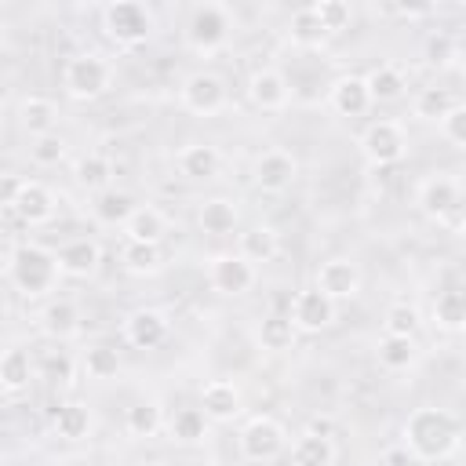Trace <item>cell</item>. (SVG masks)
<instances>
[{"instance_id": "obj_39", "label": "cell", "mask_w": 466, "mask_h": 466, "mask_svg": "<svg viewBox=\"0 0 466 466\" xmlns=\"http://www.w3.org/2000/svg\"><path fill=\"white\" fill-rule=\"evenodd\" d=\"M382 328L386 335H400V339H415V331L422 328V313L411 306V302H393L386 306V317H382Z\"/></svg>"}, {"instance_id": "obj_29", "label": "cell", "mask_w": 466, "mask_h": 466, "mask_svg": "<svg viewBox=\"0 0 466 466\" xmlns=\"http://www.w3.org/2000/svg\"><path fill=\"white\" fill-rule=\"evenodd\" d=\"M51 430H55L62 441H80V437H87V430H91V411H87V404H76V400L58 404V408L51 411Z\"/></svg>"}, {"instance_id": "obj_12", "label": "cell", "mask_w": 466, "mask_h": 466, "mask_svg": "<svg viewBox=\"0 0 466 466\" xmlns=\"http://www.w3.org/2000/svg\"><path fill=\"white\" fill-rule=\"evenodd\" d=\"M211 288L222 295H244L255 288V266L237 251V255H218L211 262Z\"/></svg>"}, {"instance_id": "obj_50", "label": "cell", "mask_w": 466, "mask_h": 466, "mask_svg": "<svg viewBox=\"0 0 466 466\" xmlns=\"http://www.w3.org/2000/svg\"><path fill=\"white\" fill-rule=\"evenodd\" d=\"M459 233H462V237H466V215H462V222H459Z\"/></svg>"}, {"instance_id": "obj_8", "label": "cell", "mask_w": 466, "mask_h": 466, "mask_svg": "<svg viewBox=\"0 0 466 466\" xmlns=\"http://www.w3.org/2000/svg\"><path fill=\"white\" fill-rule=\"evenodd\" d=\"M226 98H229V91H226V80L218 73L197 69L182 84V106L189 113H197V116H215L226 106Z\"/></svg>"}, {"instance_id": "obj_19", "label": "cell", "mask_w": 466, "mask_h": 466, "mask_svg": "<svg viewBox=\"0 0 466 466\" xmlns=\"http://www.w3.org/2000/svg\"><path fill=\"white\" fill-rule=\"evenodd\" d=\"M200 408H204V415L211 422H229V419L240 415V390L233 382H226V379H215V382L204 386Z\"/></svg>"}, {"instance_id": "obj_27", "label": "cell", "mask_w": 466, "mask_h": 466, "mask_svg": "<svg viewBox=\"0 0 466 466\" xmlns=\"http://www.w3.org/2000/svg\"><path fill=\"white\" fill-rule=\"evenodd\" d=\"M73 178H76L80 189L102 193V189H109V182H113V164H109V157H102V153H84V157L73 164Z\"/></svg>"}, {"instance_id": "obj_37", "label": "cell", "mask_w": 466, "mask_h": 466, "mask_svg": "<svg viewBox=\"0 0 466 466\" xmlns=\"http://www.w3.org/2000/svg\"><path fill=\"white\" fill-rule=\"evenodd\" d=\"M295 320H291V313L284 317V313H269V317H262V324H258V342H262V350H273V353H280V350H288L291 342H295Z\"/></svg>"}, {"instance_id": "obj_15", "label": "cell", "mask_w": 466, "mask_h": 466, "mask_svg": "<svg viewBox=\"0 0 466 466\" xmlns=\"http://www.w3.org/2000/svg\"><path fill=\"white\" fill-rule=\"evenodd\" d=\"M4 211L15 215V218L25 222V226H40V222H47V218L55 215V193H51L44 182H29V178H25L18 200H15L11 208H4Z\"/></svg>"}, {"instance_id": "obj_4", "label": "cell", "mask_w": 466, "mask_h": 466, "mask_svg": "<svg viewBox=\"0 0 466 466\" xmlns=\"http://www.w3.org/2000/svg\"><path fill=\"white\" fill-rule=\"evenodd\" d=\"M102 25H106L109 40H116L120 47H135V44H146L149 40L153 15L138 0H116V4H109L102 11Z\"/></svg>"}, {"instance_id": "obj_3", "label": "cell", "mask_w": 466, "mask_h": 466, "mask_svg": "<svg viewBox=\"0 0 466 466\" xmlns=\"http://www.w3.org/2000/svg\"><path fill=\"white\" fill-rule=\"evenodd\" d=\"M62 84H66V95H69V98H80V102L98 98V95H106L109 84H113V66H109L102 55H95V51L73 55V58L66 62V69H62Z\"/></svg>"}, {"instance_id": "obj_1", "label": "cell", "mask_w": 466, "mask_h": 466, "mask_svg": "<svg viewBox=\"0 0 466 466\" xmlns=\"http://www.w3.org/2000/svg\"><path fill=\"white\" fill-rule=\"evenodd\" d=\"M404 441H408V448H411L419 459L433 462V459H444V455L455 448V441H459V422H455V415L444 411V408H415V411L408 415V422H404Z\"/></svg>"}, {"instance_id": "obj_26", "label": "cell", "mask_w": 466, "mask_h": 466, "mask_svg": "<svg viewBox=\"0 0 466 466\" xmlns=\"http://www.w3.org/2000/svg\"><path fill=\"white\" fill-rule=\"evenodd\" d=\"M164 233H167V218L157 208H149V204H138L135 215L124 226V237L127 240H138V244H160Z\"/></svg>"}, {"instance_id": "obj_35", "label": "cell", "mask_w": 466, "mask_h": 466, "mask_svg": "<svg viewBox=\"0 0 466 466\" xmlns=\"http://www.w3.org/2000/svg\"><path fill=\"white\" fill-rule=\"evenodd\" d=\"M167 433L178 441V444H200L208 437V415L204 408H178L167 422Z\"/></svg>"}, {"instance_id": "obj_9", "label": "cell", "mask_w": 466, "mask_h": 466, "mask_svg": "<svg viewBox=\"0 0 466 466\" xmlns=\"http://www.w3.org/2000/svg\"><path fill=\"white\" fill-rule=\"evenodd\" d=\"M459 204H462V189H459V182L448 178V175H433V178H426V182L419 186V208H422V215L433 218V222H444L448 215H455Z\"/></svg>"}, {"instance_id": "obj_38", "label": "cell", "mask_w": 466, "mask_h": 466, "mask_svg": "<svg viewBox=\"0 0 466 466\" xmlns=\"http://www.w3.org/2000/svg\"><path fill=\"white\" fill-rule=\"evenodd\" d=\"M415 339H400V335H382L379 339V364L386 371H408L415 364Z\"/></svg>"}, {"instance_id": "obj_22", "label": "cell", "mask_w": 466, "mask_h": 466, "mask_svg": "<svg viewBox=\"0 0 466 466\" xmlns=\"http://www.w3.org/2000/svg\"><path fill=\"white\" fill-rule=\"evenodd\" d=\"M218 167H222V153H218L215 146H208V142H193V146H186V149L178 153V171H182L186 178H193V182L215 178Z\"/></svg>"}, {"instance_id": "obj_6", "label": "cell", "mask_w": 466, "mask_h": 466, "mask_svg": "<svg viewBox=\"0 0 466 466\" xmlns=\"http://www.w3.org/2000/svg\"><path fill=\"white\" fill-rule=\"evenodd\" d=\"M288 444V433L277 419L269 415H255L244 430H240V455L248 462H273Z\"/></svg>"}, {"instance_id": "obj_16", "label": "cell", "mask_w": 466, "mask_h": 466, "mask_svg": "<svg viewBox=\"0 0 466 466\" xmlns=\"http://www.w3.org/2000/svg\"><path fill=\"white\" fill-rule=\"evenodd\" d=\"M331 109L339 116H364L371 109V91H368V80L364 76H339L331 84V95H328Z\"/></svg>"}, {"instance_id": "obj_11", "label": "cell", "mask_w": 466, "mask_h": 466, "mask_svg": "<svg viewBox=\"0 0 466 466\" xmlns=\"http://www.w3.org/2000/svg\"><path fill=\"white\" fill-rule=\"evenodd\" d=\"M167 317L160 313V309H153V306H138V309H131L127 313V320H124V339L135 346V350H157L164 339H167Z\"/></svg>"}, {"instance_id": "obj_2", "label": "cell", "mask_w": 466, "mask_h": 466, "mask_svg": "<svg viewBox=\"0 0 466 466\" xmlns=\"http://www.w3.org/2000/svg\"><path fill=\"white\" fill-rule=\"evenodd\" d=\"M7 277L15 280V288L29 299L55 291L62 269H58V255L40 248V244H18L7 251Z\"/></svg>"}, {"instance_id": "obj_41", "label": "cell", "mask_w": 466, "mask_h": 466, "mask_svg": "<svg viewBox=\"0 0 466 466\" xmlns=\"http://www.w3.org/2000/svg\"><path fill=\"white\" fill-rule=\"evenodd\" d=\"M313 11H317V18H320V25L328 29V36L350 29V22H353V7H350L346 0H317Z\"/></svg>"}, {"instance_id": "obj_13", "label": "cell", "mask_w": 466, "mask_h": 466, "mask_svg": "<svg viewBox=\"0 0 466 466\" xmlns=\"http://www.w3.org/2000/svg\"><path fill=\"white\" fill-rule=\"evenodd\" d=\"M299 175V164L288 149H266L258 160H255V182L266 189V193H284Z\"/></svg>"}, {"instance_id": "obj_46", "label": "cell", "mask_w": 466, "mask_h": 466, "mask_svg": "<svg viewBox=\"0 0 466 466\" xmlns=\"http://www.w3.org/2000/svg\"><path fill=\"white\" fill-rule=\"evenodd\" d=\"M40 375H44V379H55V382H69L73 360H69L66 353H47V357L40 360Z\"/></svg>"}, {"instance_id": "obj_21", "label": "cell", "mask_w": 466, "mask_h": 466, "mask_svg": "<svg viewBox=\"0 0 466 466\" xmlns=\"http://www.w3.org/2000/svg\"><path fill=\"white\" fill-rule=\"evenodd\" d=\"M40 328H44V335L47 339H73L76 331H80V309H76V302H69V299H51L44 309H40Z\"/></svg>"}, {"instance_id": "obj_47", "label": "cell", "mask_w": 466, "mask_h": 466, "mask_svg": "<svg viewBox=\"0 0 466 466\" xmlns=\"http://www.w3.org/2000/svg\"><path fill=\"white\" fill-rule=\"evenodd\" d=\"M433 4H382L379 15H390V18H422L430 15Z\"/></svg>"}, {"instance_id": "obj_32", "label": "cell", "mask_w": 466, "mask_h": 466, "mask_svg": "<svg viewBox=\"0 0 466 466\" xmlns=\"http://www.w3.org/2000/svg\"><path fill=\"white\" fill-rule=\"evenodd\" d=\"M433 320L444 331H462L466 328V291L462 288H448L433 299Z\"/></svg>"}, {"instance_id": "obj_10", "label": "cell", "mask_w": 466, "mask_h": 466, "mask_svg": "<svg viewBox=\"0 0 466 466\" xmlns=\"http://www.w3.org/2000/svg\"><path fill=\"white\" fill-rule=\"evenodd\" d=\"M291 320L299 331H324L335 320V299H328L317 284L299 291L291 302Z\"/></svg>"}, {"instance_id": "obj_24", "label": "cell", "mask_w": 466, "mask_h": 466, "mask_svg": "<svg viewBox=\"0 0 466 466\" xmlns=\"http://www.w3.org/2000/svg\"><path fill=\"white\" fill-rule=\"evenodd\" d=\"M197 222H200V229H204V233H211V237H226V233H233V229H237L240 211H237V204H233V200H226V197H211V200H204V204H200Z\"/></svg>"}, {"instance_id": "obj_34", "label": "cell", "mask_w": 466, "mask_h": 466, "mask_svg": "<svg viewBox=\"0 0 466 466\" xmlns=\"http://www.w3.org/2000/svg\"><path fill=\"white\" fill-rule=\"evenodd\" d=\"M368 91H371V102H397L400 95H404V73L397 69V66H390V62H382V66H375L368 76Z\"/></svg>"}, {"instance_id": "obj_20", "label": "cell", "mask_w": 466, "mask_h": 466, "mask_svg": "<svg viewBox=\"0 0 466 466\" xmlns=\"http://www.w3.org/2000/svg\"><path fill=\"white\" fill-rule=\"evenodd\" d=\"M135 197L127 193V189H102V193H95V200H91V215H95V222H102V226H127V218L135 215Z\"/></svg>"}, {"instance_id": "obj_33", "label": "cell", "mask_w": 466, "mask_h": 466, "mask_svg": "<svg viewBox=\"0 0 466 466\" xmlns=\"http://www.w3.org/2000/svg\"><path fill=\"white\" fill-rule=\"evenodd\" d=\"M288 36H291V44H299V47H320V44L328 40V29L320 25L313 4H309V7H299V11L291 15V22H288Z\"/></svg>"}, {"instance_id": "obj_30", "label": "cell", "mask_w": 466, "mask_h": 466, "mask_svg": "<svg viewBox=\"0 0 466 466\" xmlns=\"http://www.w3.org/2000/svg\"><path fill=\"white\" fill-rule=\"evenodd\" d=\"M280 251V240H277V229L273 226H251L240 233V255L255 266V262H273Z\"/></svg>"}, {"instance_id": "obj_48", "label": "cell", "mask_w": 466, "mask_h": 466, "mask_svg": "<svg viewBox=\"0 0 466 466\" xmlns=\"http://www.w3.org/2000/svg\"><path fill=\"white\" fill-rule=\"evenodd\" d=\"M22 186H25V178H18V175H4V208H11V204L18 200Z\"/></svg>"}, {"instance_id": "obj_17", "label": "cell", "mask_w": 466, "mask_h": 466, "mask_svg": "<svg viewBox=\"0 0 466 466\" xmlns=\"http://www.w3.org/2000/svg\"><path fill=\"white\" fill-rule=\"evenodd\" d=\"M98 262H102V248L95 240H87V237H73V240H66L58 248V269L66 277L84 280V277H91L98 269Z\"/></svg>"}, {"instance_id": "obj_25", "label": "cell", "mask_w": 466, "mask_h": 466, "mask_svg": "<svg viewBox=\"0 0 466 466\" xmlns=\"http://www.w3.org/2000/svg\"><path fill=\"white\" fill-rule=\"evenodd\" d=\"M29 382H33V360H29V350L11 346V350L4 353V360H0V386H4L7 397H15V393L29 390Z\"/></svg>"}, {"instance_id": "obj_14", "label": "cell", "mask_w": 466, "mask_h": 466, "mask_svg": "<svg viewBox=\"0 0 466 466\" xmlns=\"http://www.w3.org/2000/svg\"><path fill=\"white\" fill-rule=\"evenodd\" d=\"M317 288L328 299H335V302L339 299H353L360 291V269H357V262H350V258H328V262H320Z\"/></svg>"}, {"instance_id": "obj_36", "label": "cell", "mask_w": 466, "mask_h": 466, "mask_svg": "<svg viewBox=\"0 0 466 466\" xmlns=\"http://www.w3.org/2000/svg\"><path fill=\"white\" fill-rule=\"evenodd\" d=\"M455 106H459V102H455L451 87H422V91L415 95V102H411V113H415L419 120H444Z\"/></svg>"}, {"instance_id": "obj_45", "label": "cell", "mask_w": 466, "mask_h": 466, "mask_svg": "<svg viewBox=\"0 0 466 466\" xmlns=\"http://www.w3.org/2000/svg\"><path fill=\"white\" fill-rule=\"evenodd\" d=\"M451 55H455V44H451L448 33H433V36L426 40V62H433V66H448Z\"/></svg>"}, {"instance_id": "obj_42", "label": "cell", "mask_w": 466, "mask_h": 466, "mask_svg": "<svg viewBox=\"0 0 466 466\" xmlns=\"http://www.w3.org/2000/svg\"><path fill=\"white\" fill-rule=\"evenodd\" d=\"M84 371H87V379H113L120 371L116 350L113 346H91L84 353Z\"/></svg>"}, {"instance_id": "obj_23", "label": "cell", "mask_w": 466, "mask_h": 466, "mask_svg": "<svg viewBox=\"0 0 466 466\" xmlns=\"http://www.w3.org/2000/svg\"><path fill=\"white\" fill-rule=\"evenodd\" d=\"M55 120H58V109H55L51 98H44V95H29V98L18 102V124H22L25 135H33V138L51 135V131H55Z\"/></svg>"}, {"instance_id": "obj_31", "label": "cell", "mask_w": 466, "mask_h": 466, "mask_svg": "<svg viewBox=\"0 0 466 466\" xmlns=\"http://www.w3.org/2000/svg\"><path fill=\"white\" fill-rule=\"evenodd\" d=\"M120 262H124V269L135 273V277H153V273H160L164 255H160V244L124 240V248H120Z\"/></svg>"}, {"instance_id": "obj_49", "label": "cell", "mask_w": 466, "mask_h": 466, "mask_svg": "<svg viewBox=\"0 0 466 466\" xmlns=\"http://www.w3.org/2000/svg\"><path fill=\"white\" fill-rule=\"evenodd\" d=\"M309 433H320V437H331V433H335V422H331V419H313V422H309Z\"/></svg>"}, {"instance_id": "obj_18", "label": "cell", "mask_w": 466, "mask_h": 466, "mask_svg": "<svg viewBox=\"0 0 466 466\" xmlns=\"http://www.w3.org/2000/svg\"><path fill=\"white\" fill-rule=\"evenodd\" d=\"M248 98L258 106V109H284L288 98H291V87L284 80V73L277 69H255L251 80H248Z\"/></svg>"}, {"instance_id": "obj_5", "label": "cell", "mask_w": 466, "mask_h": 466, "mask_svg": "<svg viewBox=\"0 0 466 466\" xmlns=\"http://www.w3.org/2000/svg\"><path fill=\"white\" fill-rule=\"evenodd\" d=\"M229 29H233V22L222 4H197L186 22V44L200 55H211L229 40Z\"/></svg>"}, {"instance_id": "obj_40", "label": "cell", "mask_w": 466, "mask_h": 466, "mask_svg": "<svg viewBox=\"0 0 466 466\" xmlns=\"http://www.w3.org/2000/svg\"><path fill=\"white\" fill-rule=\"evenodd\" d=\"M124 426H127V433H131V437H153V433L164 426L160 404H153V400H138V404H131V408H127Z\"/></svg>"}, {"instance_id": "obj_43", "label": "cell", "mask_w": 466, "mask_h": 466, "mask_svg": "<svg viewBox=\"0 0 466 466\" xmlns=\"http://www.w3.org/2000/svg\"><path fill=\"white\" fill-rule=\"evenodd\" d=\"M66 138L62 135H40V138H33V146H29V157H33V164H40V167H55V164H62V157H66Z\"/></svg>"}, {"instance_id": "obj_44", "label": "cell", "mask_w": 466, "mask_h": 466, "mask_svg": "<svg viewBox=\"0 0 466 466\" xmlns=\"http://www.w3.org/2000/svg\"><path fill=\"white\" fill-rule=\"evenodd\" d=\"M441 131H444V138H448L451 146L466 149V106H455V109L441 120Z\"/></svg>"}, {"instance_id": "obj_28", "label": "cell", "mask_w": 466, "mask_h": 466, "mask_svg": "<svg viewBox=\"0 0 466 466\" xmlns=\"http://www.w3.org/2000/svg\"><path fill=\"white\" fill-rule=\"evenodd\" d=\"M335 462V441L320 433H302L291 444V466H331Z\"/></svg>"}, {"instance_id": "obj_7", "label": "cell", "mask_w": 466, "mask_h": 466, "mask_svg": "<svg viewBox=\"0 0 466 466\" xmlns=\"http://www.w3.org/2000/svg\"><path fill=\"white\" fill-rule=\"evenodd\" d=\"M360 149L371 164L386 167V164H397L408 153V135L397 120H371L360 135Z\"/></svg>"}]
</instances>
